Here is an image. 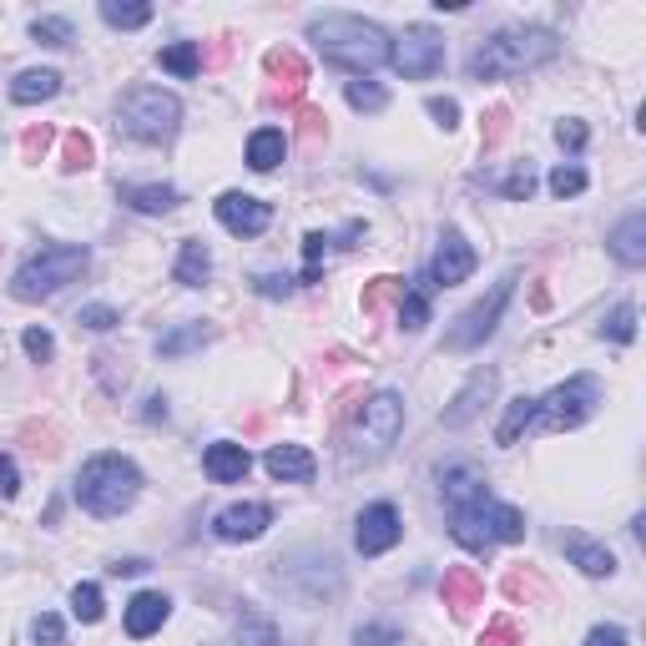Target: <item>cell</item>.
I'll list each match as a JSON object with an SVG mask.
<instances>
[{"label":"cell","instance_id":"6da1fadb","mask_svg":"<svg viewBox=\"0 0 646 646\" xmlns=\"http://www.w3.org/2000/svg\"><path fill=\"white\" fill-rule=\"evenodd\" d=\"M309 36L319 41L323 61H334L344 72L364 76L374 66L389 61V36H384V25L364 21V15H344V11H323L309 21Z\"/></svg>","mask_w":646,"mask_h":646},{"label":"cell","instance_id":"7a4b0ae2","mask_svg":"<svg viewBox=\"0 0 646 646\" xmlns=\"http://www.w3.org/2000/svg\"><path fill=\"white\" fill-rule=\"evenodd\" d=\"M556 51H561V41L546 25H520V31H500V36L485 41L465 61V72H470V82H500V76H520L530 66H546Z\"/></svg>","mask_w":646,"mask_h":646},{"label":"cell","instance_id":"3957f363","mask_svg":"<svg viewBox=\"0 0 646 646\" xmlns=\"http://www.w3.org/2000/svg\"><path fill=\"white\" fill-rule=\"evenodd\" d=\"M450 536H455L465 551L515 546V540H526V515L515 510V505H500L491 491H485V495H475V500L450 510Z\"/></svg>","mask_w":646,"mask_h":646},{"label":"cell","instance_id":"277c9868","mask_svg":"<svg viewBox=\"0 0 646 646\" xmlns=\"http://www.w3.org/2000/svg\"><path fill=\"white\" fill-rule=\"evenodd\" d=\"M137 495H142V470L121 455H96V460H86L82 475H76V500L91 515H101V520H107V515H121Z\"/></svg>","mask_w":646,"mask_h":646},{"label":"cell","instance_id":"5b68a950","mask_svg":"<svg viewBox=\"0 0 646 646\" xmlns=\"http://www.w3.org/2000/svg\"><path fill=\"white\" fill-rule=\"evenodd\" d=\"M86 263H91V252L76 248V243H46V248L15 273L11 293L21 303H41V299H51V293H61L66 283H76V278L86 273Z\"/></svg>","mask_w":646,"mask_h":646},{"label":"cell","instance_id":"8992f818","mask_svg":"<svg viewBox=\"0 0 646 646\" xmlns=\"http://www.w3.org/2000/svg\"><path fill=\"white\" fill-rule=\"evenodd\" d=\"M182 121V101L162 86H132L117 107V127L132 142H172Z\"/></svg>","mask_w":646,"mask_h":646},{"label":"cell","instance_id":"52a82bcc","mask_svg":"<svg viewBox=\"0 0 646 646\" xmlns=\"http://www.w3.org/2000/svg\"><path fill=\"white\" fill-rule=\"evenodd\" d=\"M601 405V384L591 374H575V379L556 384L546 399H536V419L546 430H575V424H586Z\"/></svg>","mask_w":646,"mask_h":646},{"label":"cell","instance_id":"ba28073f","mask_svg":"<svg viewBox=\"0 0 646 646\" xmlns=\"http://www.w3.org/2000/svg\"><path fill=\"white\" fill-rule=\"evenodd\" d=\"M515 283H520V278L505 273L500 283H495L491 293H485V299L470 303V309L455 319V329L444 334V348H480V344H485V338H491L495 329H500V313H505V303H510Z\"/></svg>","mask_w":646,"mask_h":646},{"label":"cell","instance_id":"9c48e42d","mask_svg":"<svg viewBox=\"0 0 646 646\" xmlns=\"http://www.w3.org/2000/svg\"><path fill=\"white\" fill-rule=\"evenodd\" d=\"M389 66L409 82H424L444 66V36L434 25H405V36L389 41Z\"/></svg>","mask_w":646,"mask_h":646},{"label":"cell","instance_id":"30bf717a","mask_svg":"<svg viewBox=\"0 0 646 646\" xmlns=\"http://www.w3.org/2000/svg\"><path fill=\"white\" fill-rule=\"evenodd\" d=\"M399 430H405V399L384 389V395H374L369 405H364V414H359V440L369 444V455H384V450L399 440Z\"/></svg>","mask_w":646,"mask_h":646},{"label":"cell","instance_id":"8fae6325","mask_svg":"<svg viewBox=\"0 0 646 646\" xmlns=\"http://www.w3.org/2000/svg\"><path fill=\"white\" fill-rule=\"evenodd\" d=\"M263 72H268V82H273L268 101H283V107H299L303 86H309V61H303L299 51L273 46V51L263 56Z\"/></svg>","mask_w":646,"mask_h":646},{"label":"cell","instance_id":"7c38bea8","mask_svg":"<svg viewBox=\"0 0 646 646\" xmlns=\"http://www.w3.org/2000/svg\"><path fill=\"white\" fill-rule=\"evenodd\" d=\"M217 223L228 233H238V238H258V233L273 223V207L248 197V192H223V197H217Z\"/></svg>","mask_w":646,"mask_h":646},{"label":"cell","instance_id":"4fadbf2b","mask_svg":"<svg viewBox=\"0 0 646 646\" xmlns=\"http://www.w3.org/2000/svg\"><path fill=\"white\" fill-rule=\"evenodd\" d=\"M399 536H405V526H399L395 505H369V510L359 515L354 546H359L364 556H384V551H395V546H399Z\"/></svg>","mask_w":646,"mask_h":646},{"label":"cell","instance_id":"5bb4252c","mask_svg":"<svg viewBox=\"0 0 646 646\" xmlns=\"http://www.w3.org/2000/svg\"><path fill=\"white\" fill-rule=\"evenodd\" d=\"M475 273V248L465 243V233H444L440 238V252H434V263H430V283L434 288H455L465 283V278Z\"/></svg>","mask_w":646,"mask_h":646},{"label":"cell","instance_id":"9a60e30c","mask_svg":"<svg viewBox=\"0 0 646 646\" xmlns=\"http://www.w3.org/2000/svg\"><path fill=\"white\" fill-rule=\"evenodd\" d=\"M440 596H444V606H450V616H455V622H470V616H475V606L485 601V581H480L475 566H450V571H444V581H440Z\"/></svg>","mask_w":646,"mask_h":646},{"label":"cell","instance_id":"2e32d148","mask_svg":"<svg viewBox=\"0 0 646 646\" xmlns=\"http://www.w3.org/2000/svg\"><path fill=\"white\" fill-rule=\"evenodd\" d=\"M495 384H500V374H495V369H475V374H470V384L460 389L455 399H450V409H444V424H450V430H465L470 419H475L480 409L495 399Z\"/></svg>","mask_w":646,"mask_h":646},{"label":"cell","instance_id":"e0dca14e","mask_svg":"<svg viewBox=\"0 0 646 646\" xmlns=\"http://www.w3.org/2000/svg\"><path fill=\"white\" fill-rule=\"evenodd\" d=\"M268 526H273V510H268V505H258V500L228 505V510L213 520V530H217L223 540H258Z\"/></svg>","mask_w":646,"mask_h":646},{"label":"cell","instance_id":"ac0fdd59","mask_svg":"<svg viewBox=\"0 0 646 646\" xmlns=\"http://www.w3.org/2000/svg\"><path fill=\"white\" fill-rule=\"evenodd\" d=\"M168 616H172V601L162 596V591H142V596L127 601V636H137V642H142V636H152L157 626L168 622Z\"/></svg>","mask_w":646,"mask_h":646},{"label":"cell","instance_id":"d6986e66","mask_svg":"<svg viewBox=\"0 0 646 646\" xmlns=\"http://www.w3.org/2000/svg\"><path fill=\"white\" fill-rule=\"evenodd\" d=\"M606 248H611V258H616L622 268H642L646 263V213L626 217L622 228L606 238Z\"/></svg>","mask_w":646,"mask_h":646},{"label":"cell","instance_id":"ffe728a7","mask_svg":"<svg viewBox=\"0 0 646 646\" xmlns=\"http://www.w3.org/2000/svg\"><path fill=\"white\" fill-rule=\"evenodd\" d=\"M248 450L243 444H233V440H217V444H207V455H203V470L217 480V485H233V480H243L248 475Z\"/></svg>","mask_w":646,"mask_h":646},{"label":"cell","instance_id":"44dd1931","mask_svg":"<svg viewBox=\"0 0 646 646\" xmlns=\"http://www.w3.org/2000/svg\"><path fill=\"white\" fill-rule=\"evenodd\" d=\"M117 197L137 213H172L182 203L177 187H157V182H127V187H117Z\"/></svg>","mask_w":646,"mask_h":646},{"label":"cell","instance_id":"7402d4cb","mask_svg":"<svg viewBox=\"0 0 646 646\" xmlns=\"http://www.w3.org/2000/svg\"><path fill=\"white\" fill-rule=\"evenodd\" d=\"M263 465H268V475L273 480H313V470H319L303 444H273Z\"/></svg>","mask_w":646,"mask_h":646},{"label":"cell","instance_id":"603a6c76","mask_svg":"<svg viewBox=\"0 0 646 646\" xmlns=\"http://www.w3.org/2000/svg\"><path fill=\"white\" fill-rule=\"evenodd\" d=\"M561 546H566V556H571V561L581 566V571H586V575H611V571H616V556H611L606 546H596V540L575 536V530L561 540Z\"/></svg>","mask_w":646,"mask_h":646},{"label":"cell","instance_id":"cb8c5ba5","mask_svg":"<svg viewBox=\"0 0 646 646\" xmlns=\"http://www.w3.org/2000/svg\"><path fill=\"white\" fill-rule=\"evenodd\" d=\"M283 152H288V137L278 132V127H263V132L248 137V168L252 172H273L278 162H283Z\"/></svg>","mask_w":646,"mask_h":646},{"label":"cell","instance_id":"d4e9b609","mask_svg":"<svg viewBox=\"0 0 646 646\" xmlns=\"http://www.w3.org/2000/svg\"><path fill=\"white\" fill-rule=\"evenodd\" d=\"M430 293H434L430 278H414V283H405V299H399V323H405L409 334H419V329L430 323Z\"/></svg>","mask_w":646,"mask_h":646},{"label":"cell","instance_id":"484cf974","mask_svg":"<svg viewBox=\"0 0 646 646\" xmlns=\"http://www.w3.org/2000/svg\"><path fill=\"white\" fill-rule=\"evenodd\" d=\"M207 273H213V252H207V243H182V252H177V283L182 288H203L207 283Z\"/></svg>","mask_w":646,"mask_h":646},{"label":"cell","instance_id":"4316f807","mask_svg":"<svg viewBox=\"0 0 646 646\" xmlns=\"http://www.w3.org/2000/svg\"><path fill=\"white\" fill-rule=\"evenodd\" d=\"M61 91V76L56 72H21L11 86V101H21V107H36V101H51V96Z\"/></svg>","mask_w":646,"mask_h":646},{"label":"cell","instance_id":"83f0119b","mask_svg":"<svg viewBox=\"0 0 646 646\" xmlns=\"http://www.w3.org/2000/svg\"><path fill=\"white\" fill-rule=\"evenodd\" d=\"M207 338H213V329L207 323H182V329H172V334H162V359H182V354H192V348H203Z\"/></svg>","mask_w":646,"mask_h":646},{"label":"cell","instance_id":"f1b7e54d","mask_svg":"<svg viewBox=\"0 0 646 646\" xmlns=\"http://www.w3.org/2000/svg\"><path fill=\"white\" fill-rule=\"evenodd\" d=\"M101 21L117 25V31H137V25L152 21V6H142V0H101Z\"/></svg>","mask_w":646,"mask_h":646},{"label":"cell","instance_id":"f546056e","mask_svg":"<svg viewBox=\"0 0 646 646\" xmlns=\"http://www.w3.org/2000/svg\"><path fill=\"white\" fill-rule=\"evenodd\" d=\"M530 424H536V399H510V409H505V419H500V430H495V440L500 444H515L520 440V434L530 430Z\"/></svg>","mask_w":646,"mask_h":646},{"label":"cell","instance_id":"4dcf8cb0","mask_svg":"<svg viewBox=\"0 0 646 646\" xmlns=\"http://www.w3.org/2000/svg\"><path fill=\"white\" fill-rule=\"evenodd\" d=\"M405 299V278H395V273H384V278H374L369 288H364V319H374V313H384L389 303H399Z\"/></svg>","mask_w":646,"mask_h":646},{"label":"cell","instance_id":"1f68e13d","mask_svg":"<svg viewBox=\"0 0 646 646\" xmlns=\"http://www.w3.org/2000/svg\"><path fill=\"white\" fill-rule=\"evenodd\" d=\"M157 61H162V72H172V76H197L203 72V46H197V41H177V46H168Z\"/></svg>","mask_w":646,"mask_h":646},{"label":"cell","instance_id":"d6a6232c","mask_svg":"<svg viewBox=\"0 0 646 646\" xmlns=\"http://www.w3.org/2000/svg\"><path fill=\"white\" fill-rule=\"evenodd\" d=\"M344 96H348V107L354 111H384L389 107V91H384L379 82H369V76H354V82L344 86Z\"/></svg>","mask_w":646,"mask_h":646},{"label":"cell","instance_id":"836d02e7","mask_svg":"<svg viewBox=\"0 0 646 646\" xmlns=\"http://www.w3.org/2000/svg\"><path fill=\"white\" fill-rule=\"evenodd\" d=\"M91 162H96L91 137H86V132H66V137H61V168H66V172H86Z\"/></svg>","mask_w":646,"mask_h":646},{"label":"cell","instance_id":"e575fe53","mask_svg":"<svg viewBox=\"0 0 646 646\" xmlns=\"http://www.w3.org/2000/svg\"><path fill=\"white\" fill-rule=\"evenodd\" d=\"M72 611H76V622H101V611H107V601H101V586H91V581H82V586L72 591Z\"/></svg>","mask_w":646,"mask_h":646},{"label":"cell","instance_id":"d590c367","mask_svg":"<svg viewBox=\"0 0 646 646\" xmlns=\"http://www.w3.org/2000/svg\"><path fill=\"white\" fill-rule=\"evenodd\" d=\"M601 334H606L611 344H632V338H636V309H632V303L611 309V313H606V323H601Z\"/></svg>","mask_w":646,"mask_h":646},{"label":"cell","instance_id":"8d00e7d4","mask_svg":"<svg viewBox=\"0 0 646 646\" xmlns=\"http://www.w3.org/2000/svg\"><path fill=\"white\" fill-rule=\"evenodd\" d=\"M495 187L510 197V203H530V192H536V172H530V162H515L510 177H500Z\"/></svg>","mask_w":646,"mask_h":646},{"label":"cell","instance_id":"74e56055","mask_svg":"<svg viewBox=\"0 0 646 646\" xmlns=\"http://www.w3.org/2000/svg\"><path fill=\"white\" fill-rule=\"evenodd\" d=\"M505 596L510 601H536V596H546V586H540V575H530V571H505Z\"/></svg>","mask_w":646,"mask_h":646},{"label":"cell","instance_id":"f35d334b","mask_svg":"<svg viewBox=\"0 0 646 646\" xmlns=\"http://www.w3.org/2000/svg\"><path fill=\"white\" fill-rule=\"evenodd\" d=\"M31 36H36L41 46H72V21H61V15H41V21L31 25Z\"/></svg>","mask_w":646,"mask_h":646},{"label":"cell","instance_id":"ab89813d","mask_svg":"<svg viewBox=\"0 0 646 646\" xmlns=\"http://www.w3.org/2000/svg\"><path fill=\"white\" fill-rule=\"evenodd\" d=\"M238 626H243V646H283L273 626H268L263 616H252V611H243V622H238Z\"/></svg>","mask_w":646,"mask_h":646},{"label":"cell","instance_id":"60d3db41","mask_svg":"<svg viewBox=\"0 0 646 646\" xmlns=\"http://www.w3.org/2000/svg\"><path fill=\"white\" fill-rule=\"evenodd\" d=\"M505 127H510V111H505V107H491L485 117H480V147H485V152H491V147H500Z\"/></svg>","mask_w":646,"mask_h":646},{"label":"cell","instance_id":"b9f144b4","mask_svg":"<svg viewBox=\"0 0 646 646\" xmlns=\"http://www.w3.org/2000/svg\"><path fill=\"white\" fill-rule=\"evenodd\" d=\"M551 192L556 197H575V192H586V172L581 168H556L551 172Z\"/></svg>","mask_w":646,"mask_h":646},{"label":"cell","instance_id":"7bdbcfd3","mask_svg":"<svg viewBox=\"0 0 646 646\" xmlns=\"http://www.w3.org/2000/svg\"><path fill=\"white\" fill-rule=\"evenodd\" d=\"M21 344H25V354H31L36 364H51V354H56V338H51L46 329H25Z\"/></svg>","mask_w":646,"mask_h":646},{"label":"cell","instance_id":"ee69618b","mask_svg":"<svg viewBox=\"0 0 646 646\" xmlns=\"http://www.w3.org/2000/svg\"><path fill=\"white\" fill-rule=\"evenodd\" d=\"M430 117L440 121L444 132H455V127H460V101H455V96H430Z\"/></svg>","mask_w":646,"mask_h":646},{"label":"cell","instance_id":"f6af8a7d","mask_svg":"<svg viewBox=\"0 0 646 646\" xmlns=\"http://www.w3.org/2000/svg\"><path fill=\"white\" fill-rule=\"evenodd\" d=\"M76 323H86V329H96V334H107V329H117V313L111 309H101V303H86L82 313H76Z\"/></svg>","mask_w":646,"mask_h":646},{"label":"cell","instance_id":"bcb514c9","mask_svg":"<svg viewBox=\"0 0 646 646\" xmlns=\"http://www.w3.org/2000/svg\"><path fill=\"white\" fill-rule=\"evenodd\" d=\"M293 117H299V137H303V142H319V137L323 132H329V127H323V121H329V117H323V111H313V107H299V111H293Z\"/></svg>","mask_w":646,"mask_h":646},{"label":"cell","instance_id":"7dc6e473","mask_svg":"<svg viewBox=\"0 0 646 646\" xmlns=\"http://www.w3.org/2000/svg\"><path fill=\"white\" fill-rule=\"evenodd\" d=\"M480 646H520V626L515 622H491L485 626V636H480Z\"/></svg>","mask_w":646,"mask_h":646},{"label":"cell","instance_id":"c3c4849f","mask_svg":"<svg viewBox=\"0 0 646 646\" xmlns=\"http://www.w3.org/2000/svg\"><path fill=\"white\" fill-rule=\"evenodd\" d=\"M46 147H51V127H31V132L21 137L25 162H36V157H46Z\"/></svg>","mask_w":646,"mask_h":646},{"label":"cell","instance_id":"681fc988","mask_svg":"<svg viewBox=\"0 0 646 646\" xmlns=\"http://www.w3.org/2000/svg\"><path fill=\"white\" fill-rule=\"evenodd\" d=\"M586 121H561V127H556V142L561 147H571V152H581V147H586Z\"/></svg>","mask_w":646,"mask_h":646},{"label":"cell","instance_id":"f907efd6","mask_svg":"<svg viewBox=\"0 0 646 646\" xmlns=\"http://www.w3.org/2000/svg\"><path fill=\"white\" fill-rule=\"evenodd\" d=\"M31 636H36L41 646H61V622L51 616V611H41V616H36V626H31Z\"/></svg>","mask_w":646,"mask_h":646},{"label":"cell","instance_id":"816d5d0a","mask_svg":"<svg viewBox=\"0 0 646 646\" xmlns=\"http://www.w3.org/2000/svg\"><path fill=\"white\" fill-rule=\"evenodd\" d=\"M354 642L359 646H399V632H389V626H359Z\"/></svg>","mask_w":646,"mask_h":646},{"label":"cell","instance_id":"f5cc1de1","mask_svg":"<svg viewBox=\"0 0 646 646\" xmlns=\"http://www.w3.org/2000/svg\"><path fill=\"white\" fill-rule=\"evenodd\" d=\"M258 293H263V299H288V293H293V278L288 273H263L258 278Z\"/></svg>","mask_w":646,"mask_h":646},{"label":"cell","instance_id":"db71d44e","mask_svg":"<svg viewBox=\"0 0 646 646\" xmlns=\"http://www.w3.org/2000/svg\"><path fill=\"white\" fill-rule=\"evenodd\" d=\"M586 646H626V632L622 626H596V632L586 636Z\"/></svg>","mask_w":646,"mask_h":646},{"label":"cell","instance_id":"11a10c76","mask_svg":"<svg viewBox=\"0 0 646 646\" xmlns=\"http://www.w3.org/2000/svg\"><path fill=\"white\" fill-rule=\"evenodd\" d=\"M21 491V475H15V460L0 455V495H15Z\"/></svg>","mask_w":646,"mask_h":646},{"label":"cell","instance_id":"9f6ffc18","mask_svg":"<svg viewBox=\"0 0 646 646\" xmlns=\"http://www.w3.org/2000/svg\"><path fill=\"white\" fill-rule=\"evenodd\" d=\"M329 243L334 238H323V233H309V238H303V258H309V268H319V258L329 252Z\"/></svg>","mask_w":646,"mask_h":646},{"label":"cell","instance_id":"6f0895ef","mask_svg":"<svg viewBox=\"0 0 646 646\" xmlns=\"http://www.w3.org/2000/svg\"><path fill=\"white\" fill-rule=\"evenodd\" d=\"M111 571H117V575H142V571H147V561H142V556H127V561H117Z\"/></svg>","mask_w":646,"mask_h":646},{"label":"cell","instance_id":"680465c9","mask_svg":"<svg viewBox=\"0 0 646 646\" xmlns=\"http://www.w3.org/2000/svg\"><path fill=\"white\" fill-rule=\"evenodd\" d=\"M147 419H152V424L157 419H168V399H147Z\"/></svg>","mask_w":646,"mask_h":646}]
</instances>
